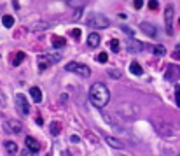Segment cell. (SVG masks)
I'll list each match as a JSON object with an SVG mask.
<instances>
[{
    "mask_svg": "<svg viewBox=\"0 0 180 156\" xmlns=\"http://www.w3.org/2000/svg\"><path fill=\"white\" fill-rule=\"evenodd\" d=\"M89 100L91 104L95 107H105L109 104V100H110V91H109V88L102 83H96V84L91 86L89 90Z\"/></svg>",
    "mask_w": 180,
    "mask_h": 156,
    "instance_id": "6da1fadb",
    "label": "cell"
},
{
    "mask_svg": "<svg viewBox=\"0 0 180 156\" xmlns=\"http://www.w3.org/2000/svg\"><path fill=\"white\" fill-rule=\"evenodd\" d=\"M86 25L91 28H107L110 27V21L103 14H89L86 18Z\"/></svg>",
    "mask_w": 180,
    "mask_h": 156,
    "instance_id": "7a4b0ae2",
    "label": "cell"
},
{
    "mask_svg": "<svg viewBox=\"0 0 180 156\" xmlns=\"http://www.w3.org/2000/svg\"><path fill=\"white\" fill-rule=\"evenodd\" d=\"M65 70L74 72V74H79V76H82V77H88V76L91 74L89 67L79 63V62H70V63H67V65H65Z\"/></svg>",
    "mask_w": 180,
    "mask_h": 156,
    "instance_id": "3957f363",
    "label": "cell"
},
{
    "mask_svg": "<svg viewBox=\"0 0 180 156\" xmlns=\"http://www.w3.org/2000/svg\"><path fill=\"white\" fill-rule=\"evenodd\" d=\"M173 16H175L173 5H166V9H164V30H166L168 35H173Z\"/></svg>",
    "mask_w": 180,
    "mask_h": 156,
    "instance_id": "277c9868",
    "label": "cell"
},
{
    "mask_svg": "<svg viewBox=\"0 0 180 156\" xmlns=\"http://www.w3.org/2000/svg\"><path fill=\"white\" fill-rule=\"evenodd\" d=\"M16 111H18L21 116H28V112H30V104H28V100L25 98V95H21V93L16 95Z\"/></svg>",
    "mask_w": 180,
    "mask_h": 156,
    "instance_id": "5b68a950",
    "label": "cell"
},
{
    "mask_svg": "<svg viewBox=\"0 0 180 156\" xmlns=\"http://www.w3.org/2000/svg\"><path fill=\"white\" fill-rule=\"evenodd\" d=\"M180 77V69L175 67V65H170L166 69V74H164V79L166 81H177Z\"/></svg>",
    "mask_w": 180,
    "mask_h": 156,
    "instance_id": "8992f818",
    "label": "cell"
},
{
    "mask_svg": "<svg viewBox=\"0 0 180 156\" xmlns=\"http://www.w3.org/2000/svg\"><path fill=\"white\" fill-rule=\"evenodd\" d=\"M126 49H128V53H140V51H144V44L135 39H130L126 44Z\"/></svg>",
    "mask_w": 180,
    "mask_h": 156,
    "instance_id": "52a82bcc",
    "label": "cell"
},
{
    "mask_svg": "<svg viewBox=\"0 0 180 156\" xmlns=\"http://www.w3.org/2000/svg\"><path fill=\"white\" fill-rule=\"evenodd\" d=\"M140 30H142L144 34H147L149 37H156V35H158V30H156V27H154V25H151V23H147V21L140 23Z\"/></svg>",
    "mask_w": 180,
    "mask_h": 156,
    "instance_id": "ba28073f",
    "label": "cell"
},
{
    "mask_svg": "<svg viewBox=\"0 0 180 156\" xmlns=\"http://www.w3.org/2000/svg\"><path fill=\"white\" fill-rule=\"evenodd\" d=\"M42 58H44L49 65H54V63H58V62L61 60V55H60V53H44Z\"/></svg>",
    "mask_w": 180,
    "mask_h": 156,
    "instance_id": "9c48e42d",
    "label": "cell"
},
{
    "mask_svg": "<svg viewBox=\"0 0 180 156\" xmlns=\"http://www.w3.org/2000/svg\"><path fill=\"white\" fill-rule=\"evenodd\" d=\"M25 142H26V147L30 149L32 153H37V151L40 149V144L35 140L33 137H26V140H25Z\"/></svg>",
    "mask_w": 180,
    "mask_h": 156,
    "instance_id": "30bf717a",
    "label": "cell"
},
{
    "mask_svg": "<svg viewBox=\"0 0 180 156\" xmlns=\"http://www.w3.org/2000/svg\"><path fill=\"white\" fill-rule=\"evenodd\" d=\"M30 95H32V98H33V102H42V91L37 88V86H32L30 88Z\"/></svg>",
    "mask_w": 180,
    "mask_h": 156,
    "instance_id": "8fae6325",
    "label": "cell"
},
{
    "mask_svg": "<svg viewBox=\"0 0 180 156\" xmlns=\"http://www.w3.org/2000/svg\"><path fill=\"white\" fill-rule=\"evenodd\" d=\"M4 146H5V149H7V153H11V154H16L18 153V144L16 142H12V140H5L4 142Z\"/></svg>",
    "mask_w": 180,
    "mask_h": 156,
    "instance_id": "7c38bea8",
    "label": "cell"
},
{
    "mask_svg": "<svg viewBox=\"0 0 180 156\" xmlns=\"http://www.w3.org/2000/svg\"><path fill=\"white\" fill-rule=\"evenodd\" d=\"M88 44H89V48H96L98 44H100V35L98 34H89V37H88Z\"/></svg>",
    "mask_w": 180,
    "mask_h": 156,
    "instance_id": "4fadbf2b",
    "label": "cell"
},
{
    "mask_svg": "<svg viewBox=\"0 0 180 156\" xmlns=\"http://www.w3.org/2000/svg\"><path fill=\"white\" fill-rule=\"evenodd\" d=\"M51 42H53V48H63L67 41H65V37H60V35H54L51 39Z\"/></svg>",
    "mask_w": 180,
    "mask_h": 156,
    "instance_id": "5bb4252c",
    "label": "cell"
},
{
    "mask_svg": "<svg viewBox=\"0 0 180 156\" xmlns=\"http://www.w3.org/2000/svg\"><path fill=\"white\" fill-rule=\"evenodd\" d=\"M7 126H11V132H14V133H19L21 130H23V125H21L19 121H9L7 123Z\"/></svg>",
    "mask_w": 180,
    "mask_h": 156,
    "instance_id": "9a60e30c",
    "label": "cell"
},
{
    "mask_svg": "<svg viewBox=\"0 0 180 156\" xmlns=\"http://www.w3.org/2000/svg\"><path fill=\"white\" fill-rule=\"evenodd\" d=\"M130 72L135 74V76H142V74H144V70H142V67H140L138 62H131V65H130Z\"/></svg>",
    "mask_w": 180,
    "mask_h": 156,
    "instance_id": "2e32d148",
    "label": "cell"
},
{
    "mask_svg": "<svg viewBox=\"0 0 180 156\" xmlns=\"http://www.w3.org/2000/svg\"><path fill=\"white\" fill-rule=\"evenodd\" d=\"M86 2H88V0H67V4L74 9H82Z\"/></svg>",
    "mask_w": 180,
    "mask_h": 156,
    "instance_id": "e0dca14e",
    "label": "cell"
},
{
    "mask_svg": "<svg viewBox=\"0 0 180 156\" xmlns=\"http://www.w3.org/2000/svg\"><path fill=\"white\" fill-rule=\"evenodd\" d=\"M2 23H4V27H5V28H12V25H14V18L12 16H4V18H2Z\"/></svg>",
    "mask_w": 180,
    "mask_h": 156,
    "instance_id": "ac0fdd59",
    "label": "cell"
},
{
    "mask_svg": "<svg viewBox=\"0 0 180 156\" xmlns=\"http://www.w3.org/2000/svg\"><path fill=\"white\" fill-rule=\"evenodd\" d=\"M60 132H61L60 123H58V121H53V123H51V133H53V135H58Z\"/></svg>",
    "mask_w": 180,
    "mask_h": 156,
    "instance_id": "d6986e66",
    "label": "cell"
},
{
    "mask_svg": "<svg viewBox=\"0 0 180 156\" xmlns=\"http://www.w3.org/2000/svg\"><path fill=\"white\" fill-rule=\"evenodd\" d=\"M105 140L109 142L110 146H114V147H117V149H121V147H123V144H121V142H119L117 139H114V137H107Z\"/></svg>",
    "mask_w": 180,
    "mask_h": 156,
    "instance_id": "ffe728a7",
    "label": "cell"
},
{
    "mask_svg": "<svg viewBox=\"0 0 180 156\" xmlns=\"http://www.w3.org/2000/svg\"><path fill=\"white\" fill-rule=\"evenodd\" d=\"M23 60H25V53H23V51H19V53L16 55V58L12 60V65H19Z\"/></svg>",
    "mask_w": 180,
    "mask_h": 156,
    "instance_id": "44dd1931",
    "label": "cell"
},
{
    "mask_svg": "<svg viewBox=\"0 0 180 156\" xmlns=\"http://www.w3.org/2000/svg\"><path fill=\"white\" fill-rule=\"evenodd\" d=\"M164 53H166V49H164L163 46H156V48H154V55H156V56H164Z\"/></svg>",
    "mask_w": 180,
    "mask_h": 156,
    "instance_id": "7402d4cb",
    "label": "cell"
},
{
    "mask_svg": "<svg viewBox=\"0 0 180 156\" xmlns=\"http://www.w3.org/2000/svg\"><path fill=\"white\" fill-rule=\"evenodd\" d=\"M109 46H110V49L114 51V53H117L119 51V41L117 39H112L110 42H109Z\"/></svg>",
    "mask_w": 180,
    "mask_h": 156,
    "instance_id": "603a6c76",
    "label": "cell"
},
{
    "mask_svg": "<svg viewBox=\"0 0 180 156\" xmlns=\"http://www.w3.org/2000/svg\"><path fill=\"white\" fill-rule=\"evenodd\" d=\"M107 60H109L107 53H100V55H96V62L98 63H107Z\"/></svg>",
    "mask_w": 180,
    "mask_h": 156,
    "instance_id": "cb8c5ba5",
    "label": "cell"
},
{
    "mask_svg": "<svg viewBox=\"0 0 180 156\" xmlns=\"http://www.w3.org/2000/svg\"><path fill=\"white\" fill-rule=\"evenodd\" d=\"M175 102H177V107H180V86H175Z\"/></svg>",
    "mask_w": 180,
    "mask_h": 156,
    "instance_id": "d4e9b609",
    "label": "cell"
},
{
    "mask_svg": "<svg viewBox=\"0 0 180 156\" xmlns=\"http://www.w3.org/2000/svg\"><path fill=\"white\" fill-rule=\"evenodd\" d=\"M47 67H49V63L40 56V58H39V70H44V69H47Z\"/></svg>",
    "mask_w": 180,
    "mask_h": 156,
    "instance_id": "484cf974",
    "label": "cell"
},
{
    "mask_svg": "<svg viewBox=\"0 0 180 156\" xmlns=\"http://www.w3.org/2000/svg\"><path fill=\"white\" fill-rule=\"evenodd\" d=\"M158 7H159V2L158 0H149V9L151 11H156Z\"/></svg>",
    "mask_w": 180,
    "mask_h": 156,
    "instance_id": "4316f807",
    "label": "cell"
},
{
    "mask_svg": "<svg viewBox=\"0 0 180 156\" xmlns=\"http://www.w3.org/2000/svg\"><path fill=\"white\" fill-rule=\"evenodd\" d=\"M121 30L124 32L126 35H130V37H133V35H135V32H133V30L130 28V27H121Z\"/></svg>",
    "mask_w": 180,
    "mask_h": 156,
    "instance_id": "83f0119b",
    "label": "cell"
},
{
    "mask_svg": "<svg viewBox=\"0 0 180 156\" xmlns=\"http://www.w3.org/2000/svg\"><path fill=\"white\" fill-rule=\"evenodd\" d=\"M109 76H110L112 79H119L121 77V74H119L117 70H109Z\"/></svg>",
    "mask_w": 180,
    "mask_h": 156,
    "instance_id": "f1b7e54d",
    "label": "cell"
},
{
    "mask_svg": "<svg viewBox=\"0 0 180 156\" xmlns=\"http://www.w3.org/2000/svg\"><path fill=\"white\" fill-rule=\"evenodd\" d=\"M173 58L175 60H180V44L175 48V51H173Z\"/></svg>",
    "mask_w": 180,
    "mask_h": 156,
    "instance_id": "f546056e",
    "label": "cell"
},
{
    "mask_svg": "<svg viewBox=\"0 0 180 156\" xmlns=\"http://www.w3.org/2000/svg\"><path fill=\"white\" fill-rule=\"evenodd\" d=\"M72 37H74V39H81V30L74 28V30H72Z\"/></svg>",
    "mask_w": 180,
    "mask_h": 156,
    "instance_id": "4dcf8cb0",
    "label": "cell"
},
{
    "mask_svg": "<svg viewBox=\"0 0 180 156\" xmlns=\"http://www.w3.org/2000/svg\"><path fill=\"white\" fill-rule=\"evenodd\" d=\"M133 5H135V9H142V5H144V0H133Z\"/></svg>",
    "mask_w": 180,
    "mask_h": 156,
    "instance_id": "1f68e13d",
    "label": "cell"
},
{
    "mask_svg": "<svg viewBox=\"0 0 180 156\" xmlns=\"http://www.w3.org/2000/svg\"><path fill=\"white\" fill-rule=\"evenodd\" d=\"M79 140H81V139H79V135H70V142H74V144H77Z\"/></svg>",
    "mask_w": 180,
    "mask_h": 156,
    "instance_id": "d6a6232c",
    "label": "cell"
},
{
    "mask_svg": "<svg viewBox=\"0 0 180 156\" xmlns=\"http://www.w3.org/2000/svg\"><path fill=\"white\" fill-rule=\"evenodd\" d=\"M74 20H81V9H77V12H75V16H74Z\"/></svg>",
    "mask_w": 180,
    "mask_h": 156,
    "instance_id": "836d02e7",
    "label": "cell"
},
{
    "mask_svg": "<svg viewBox=\"0 0 180 156\" xmlns=\"http://www.w3.org/2000/svg\"><path fill=\"white\" fill-rule=\"evenodd\" d=\"M21 156H32V151H25V153H23Z\"/></svg>",
    "mask_w": 180,
    "mask_h": 156,
    "instance_id": "e575fe53",
    "label": "cell"
},
{
    "mask_svg": "<svg viewBox=\"0 0 180 156\" xmlns=\"http://www.w3.org/2000/svg\"><path fill=\"white\" fill-rule=\"evenodd\" d=\"M178 23H180V20H178Z\"/></svg>",
    "mask_w": 180,
    "mask_h": 156,
    "instance_id": "d590c367",
    "label": "cell"
},
{
    "mask_svg": "<svg viewBox=\"0 0 180 156\" xmlns=\"http://www.w3.org/2000/svg\"><path fill=\"white\" fill-rule=\"evenodd\" d=\"M178 156H180V154H178Z\"/></svg>",
    "mask_w": 180,
    "mask_h": 156,
    "instance_id": "8d00e7d4",
    "label": "cell"
}]
</instances>
